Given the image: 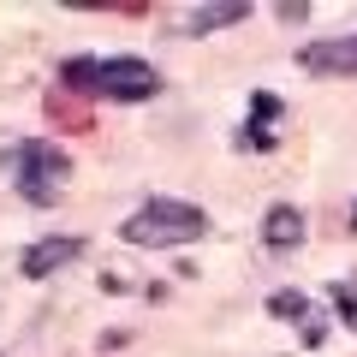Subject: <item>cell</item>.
Listing matches in <instances>:
<instances>
[{"instance_id":"cell-7","label":"cell","mask_w":357,"mask_h":357,"mask_svg":"<svg viewBox=\"0 0 357 357\" xmlns=\"http://www.w3.org/2000/svg\"><path fill=\"white\" fill-rule=\"evenodd\" d=\"M268 310H274V316H286V321H298V328H304V340L321 345V321H316V310H310L304 292H274V298H268Z\"/></svg>"},{"instance_id":"cell-9","label":"cell","mask_w":357,"mask_h":357,"mask_svg":"<svg viewBox=\"0 0 357 357\" xmlns=\"http://www.w3.org/2000/svg\"><path fill=\"white\" fill-rule=\"evenodd\" d=\"M351 227H357V215H351Z\"/></svg>"},{"instance_id":"cell-8","label":"cell","mask_w":357,"mask_h":357,"mask_svg":"<svg viewBox=\"0 0 357 357\" xmlns=\"http://www.w3.org/2000/svg\"><path fill=\"white\" fill-rule=\"evenodd\" d=\"M262 238L274 244V250H292V244L304 238V215H298L292 203H280V208H268V220H262Z\"/></svg>"},{"instance_id":"cell-4","label":"cell","mask_w":357,"mask_h":357,"mask_svg":"<svg viewBox=\"0 0 357 357\" xmlns=\"http://www.w3.org/2000/svg\"><path fill=\"white\" fill-rule=\"evenodd\" d=\"M298 66L316 77H357V30L351 36H328V42H304Z\"/></svg>"},{"instance_id":"cell-1","label":"cell","mask_w":357,"mask_h":357,"mask_svg":"<svg viewBox=\"0 0 357 357\" xmlns=\"http://www.w3.org/2000/svg\"><path fill=\"white\" fill-rule=\"evenodd\" d=\"M60 84L84 89V96H102V102H149L161 89V72L149 60H66Z\"/></svg>"},{"instance_id":"cell-5","label":"cell","mask_w":357,"mask_h":357,"mask_svg":"<svg viewBox=\"0 0 357 357\" xmlns=\"http://www.w3.org/2000/svg\"><path fill=\"white\" fill-rule=\"evenodd\" d=\"M244 13H250L244 0H208V6H178V13H167V30H173V36H208V30H227V24H238Z\"/></svg>"},{"instance_id":"cell-2","label":"cell","mask_w":357,"mask_h":357,"mask_svg":"<svg viewBox=\"0 0 357 357\" xmlns=\"http://www.w3.org/2000/svg\"><path fill=\"white\" fill-rule=\"evenodd\" d=\"M119 232H126V244H137V250H173V244L203 238L208 215L197 203H178V197H155V203H143Z\"/></svg>"},{"instance_id":"cell-3","label":"cell","mask_w":357,"mask_h":357,"mask_svg":"<svg viewBox=\"0 0 357 357\" xmlns=\"http://www.w3.org/2000/svg\"><path fill=\"white\" fill-rule=\"evenodd\" d=\"M13 173H18V191H24L30 203H54L60 185L72 178V155H66L60 143H48V137H30V143L13 149Z\"/></svg>"},{"instance_id":"cell-6","label":"cell","mask_w":357,"mask_h":357,"mask_svg":"<svg viewBox=\"0 0 357 357\" xmlns=\"http://www.w3.org/2000/svg\"><path fill=\"white\" fill-rule=\"evenodd\" d=\"M77 250H84V238H42V244H30V250L18 256V268H24L30 280H48L54 268H66Z\"/></svg>"}]
</instances>
